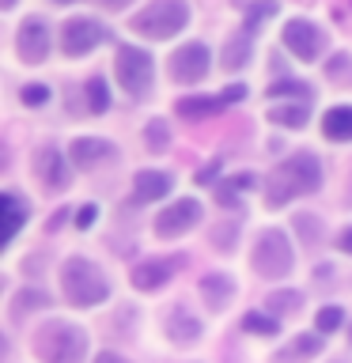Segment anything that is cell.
I'll return each mask as SVG.
<instances>
[{
    "label": "cell",
    "mask_w": 352,
    "mask_h": 363,
    "mask_svg": "<svg viewBox=\"0 0 352 363\" xmlns=\"http://www.w3.org/2000/svg\"><path fill=\"white\" fill-rule=\"evenodd\" d=\"M220 106H224V99H197V95H189V99H178V102H175L178 118H186V121L212 118V113L220 110Z\"/></svg>",
    "instance_id": "obj_21"
},
{
    "label": "cell",
    "mask_w": 352,
    "mask_h": 363,
    "mask_svg": "<svg viewBox=\"0 0 352 363\" xmlns=\"http://www.w3.org/2000/svg\"><path fill=\"white\" fill-rule=\"evenodd\" d=\"M284 45H288L299 61H314V57L322 53V30L307 19H292L288 27H284Z\"/></svg>",
    "instance_id": "obj_12"
},
{
    "label": "cell",
    "mask_w": 352,
    "mask_h": 363,
    "mask_svg": "<svg viewBox=\"0 0 352 363\" xmlns=\"http://www.w3.org/2000/svg\"><path fill=\"white\" fill-rule=\"evenodd\" d=\"M114 72H118L121 87L129 91V95H144V91L152 87V76H155L152 53L136 50V45H121L118 57H114Z\"/></svg>",
    "instance_id": "obj_6"
},
{
    "label": "cell",
    "mask_w": 352,
    "mask_h": 363,
    "mask_svg": "<svg viewBox=\"0 0 352 363\" xmlns=\"http://www.w3.org/2000/svg\"><path fill=\"white\" fill-rule=\"evenodd\" d=\"M4 208H8V242L19 235L23 220H27V204H23L19 193H4Z\"/></svg>",
    "instance_id": "obj_25"
},
{
    "label": "cell",
    "mask_w": 352,
    "mask_h": 363,
    "mask_svg": "<svg viewBox=\"0 0 352 363\" xmlns=\"http://www.w3.org/2000/svg\"><path fill=\"white\" fill-rule=\"evenodd\" d=\"M95 363H129L125 356H118V352H99L95 356Z\"/></svg>",
    "instance_id": "obj_41"
},
{
    "label": "cell",
    "mask_w": 352,
    "mask_h": 363,
    "mask_svg": "<svg viewBox=\"0 0 352 363\" xmlns=\"http://www.w3.org/2000/svg\"><path fill=\"white\" fill-rule=\"evenodd\" d=\"M57 4H72V0H57Z\"/></svg>",
    "instance_id": "obj_45"
},
{
    "label": "cell",
    "mask_w": 352,
    "mask_h": 363,
    "mask_svg": "<svg viewBox=\"0 0 352 363\" xmlns=\"http://www.w3.org/2000/svg\"><path fill=\"white\" fill-rule=\"evenodd\" d=\"M231 186H235V189H254L258 178H254V174H238V178H231Z\"/></svg>",
    "instance_id": "obj_39"
},
{
    "label": "cell",
    "mask_w": 352,
    "mask_h": 363,
    "mask_svg": "<svg viewBox=\"0 0 352 363\" xmlns=\"http://www.w3.org/2000/svg\"><path fill=\"white\" fill-rule=\"evenodd\" d=\"M170 186H175V182H170L167 170H141V174L133 178V201L136 204H152L159 197H167Z\"/></svg>",
    "instance_id": "obj_15"
},
{
    "label": "cell",
    "mask_w": 352,
    "mask_h": 363,
    "mask_svg": "<svg viewBox=\"0 0 352 363\" xmlns=\"http://www.w3.org/2000/svg\"><path fill=\"white\" fill-rule=\"evenodd\" d=\"M220 99H224V102H243V99H246V87H243V84H231Z\"/></svg>",
    "instance_id": "obj_38"
},
{
    "label": "cell",
    "mask_w": 352,
    "mask_h": 363,
    "mask_svg": "<svg viewBox=\"0 0 352 363\" xmlns=\"http://www.w3.org/2000/svg\"><path fill=\"white\" fill-rule=\"evenodd\" d=\"M292 227H295V235L303 238L311 250H318L326 242V231H322V223H318V216H311V212H295V220H292Z\"/></svg>",
    "instance_id": "obj_22"
},
{
    "label": "cell",
    "mask_w": 352,
    "mask_h": 363,
    "mask_svg": "<svg viewBox=\"0 0 352 363\" xmlns=\"http://www.w3.org/2000/svg\"><path fill=\"white\" fill-rule=\"evenodd\" d=\"M216 201H220L224 208H238V197H235V186H231V182H220V186H216Z\"/></svg>",
    "instance_id": "obj_35"
},
{
    "label": "cell",
    "mask_w": 352,
    "mask_h": 363,
    "mask_svg": "<svg viewBox=\"0 0 352 363\" xmlns=\"http://www.w3.org/2000/svg\"><path fill=\"white\" fill-rule=\"evenodd\" d=\"M246 329V333H258V337H273L280 329V322L273 314H243V322H238Z\"/></svg>",
    "instance_id": "obj_27"
},
{
    "label": "cell",
    "mask_w": 352,
    "mask_h": 363,
    "mask_svg": "<svg viewBox=\"0 0 352 363\" xmlns=\"http://www.w3.org/2000/svg\"><path fill=\"white\" fill-rule=\"evenodd\" d=\"M167 333H170L175 345H197L204 329H201V322L186 311V306H175V311L167 314Z\"/></svg>",
    "instance_id": "obj_17"
},
{
    "label": "cell",
    "mask_w": 352,
    "mask_h": 363,
    "mask_svg": "<svg viewBox=\"0 0 352 363\" xmlns=\"http://www.w3.org/2000/svg\"><path fill=\"white\" fill-rule=\"evenodd\" d=\"M95 220H99V208H95V204H84V208H76V227H79V231H87V227L95 223Z\"/></svg>",
    "instance_id": "obj_36"
},
{
    "label": "cell",
    "mask_w": 352,
    "mask_h": 363,
    "mask_svg": "<svg viewBox=\"0 0 352 363\" xmlns=\"http://www.w3.org/2000/svg\"><path fill=\"white\" fill-rule=\"evenodd\" d=\"M197 220H201V204L193 197H182L155 216V235L159 238H182Z\"/></svg>",
    "instance_id": "obj_8"
},
{
    "label": "cell",
    "mask_w": 352,
    "mask_h": 363,
    "mask_svg": "<svg viewBox=\"0 0 352 363\" xmlns=\"http://www.w3.org/2000/svg\"><path fill=\"white\" fill-rule=\"evenodd\" d=\"M106 4H114V8H118V4H129V0H106Z\"/></svg>",
    "instance_id": "obj_43"
},
{
    "label": "cell",
    "mask_w": 352,
    "mask_h": 363,
    "mask_svg": "<svg viewBox=\"0 0 352 363\" xmlns=\"http://www.w3.org/2000/svg\"><path fill=\"white\" fill-rule=\"evenodd\" d=\"M34 352L42 363H84L87 333L72 322H45L34 333Z\"/></svg>",
    "instance_id": "obj_2"
},
{
    "label": "cell",
    "mask_w": 352,
    "mask_h": 363,
    "mask_svg": "<svg viewBox=\"0 0 352 363\" xmlns=\"http://www.w3.org/2000/svg\"><path fill=\"white\" fill-rule=\"evenodd\" d=\"M318 186H322V167H318V159L311 152H295L273 170L269 189H265V204L269 208H280V204H288L292 197L314 193Z\"/></svg>",
    "instance_id": "obj_1"
},
{
    "label": "cell",
    "mask_w": 352,
    "mask_h": 363,
    "mask_svg": "<svg viewBox=\"0 0 352 363\" xmlns=\"http://www.w3.org/2000/svg\"><path fill=\"white\" fill-rule=\"evenodd\" d=\"M250 265H254V272H258V277H265V280L288 277L292 265H295L288 235L277 231V227H273V231H261L258 242H254V254H250Z\"/></svg>",
    "instance_id": "obj_5"
},
{
    "label": "cell",
    "mask_w": 352,
    "mask_h": 363,
    "mask_svg": "<svg viewBox=\"0 0 352 363\" xmlns=\"http://www.w3.org/2000/svg\"><path fill=\"white\" fill-rule=\"evenodd\" d=\"M341 322H345V311H341V306H322V311H318V318H314L318 333H337Z\"/></svg>",
    "instance_id": "obj_32"
},
{
    "label": "cell",
    "mask_w": 352,
    "mask_h": 363,
    "mask_svg": "<svg viewBox=\"0 0 352 363\" xmlns=\"http://www.w3.org/2000/svg\"><path fill=\"white\" fill-rule=\"evenodd\" d=\"M235 238H238V223H216L212 227V242L220 254H231L235 250Z\"/></svg>",
    "instance_id": "obj_31"
},
{
    "label": "cell",
    "mask_w": 352,
    "mask_h": 363,
    "mask_svg": "<svg viewBox=\"0 0 352 363\" xmlns=\"http://www.w3.org/2000/svg\"><path fill=\"white\" fill-rule=\"evenodd\" d=\"M186 265V257H152V261H141L133 272H129V280H133V288L136 291H159L163 284L175 277V269Z\"/></svg>",
    "instance_id": "obj_10"
},
{
    "label": "cell",
    "mask_w": 352,
    "mask_h": 363,
    "mask_svg": "<svg viewBox=\"0 0 352 363\" xmlns=\"http://www.w3.org/2000/svg\"><path fill=\"white\" fill-rule=\"evenodd\" d=\"M337 246L345 250V254H352V227H345V231H341V238H337Z\"/></svg>",
    "instance_id": "obj_42"
},
{
    "label": "cell",
    "mask_w": 352,
    "mask_h": 363,
    "mask_svg": "<svg viewBox=\"0 0 352 363\" xmlns=\"http://www.w3.org/2000/svg\"><path fill=\"white\" fill-rule=\"evenodd\" d=\"M186 23H189L186 0H152L144 11H136L129 27L144 38H175Z\"/></svg>",
    "instance_id": "obj_4"
},
{
    "label": "cell",
    "mask_w": 352,
    "mask_h": 363,
    "mask_svg": "<svg viewBox=\"0 0 352 363\" xmlns=\"http://www.w3.org/2000/svg\"><path fill=\"white\" fill-rule=\"evenodd\" d=\"M265 16H277V0H261V4H250V11H246V34H254V27Z\"/></svg>",
    "instance_id": "obj_33"
},
{
    "label": "cell",
    "mask_w": 352,
    "mask_h": 363,
    "mask_svg": "<svg viewBox=\"0 0 352 363\" xmlns=\"http://www.w3.org/2000/svg\"><path fill=\"white\" fill-rule=\"evenodd\" d=\"M34 170H38V178L45 182V189H68V186H72L68 163L61 159L57 147H42V152L34 155Z\"/></svg>",
    "instance_id": "obj_13"
},
{
    "label": "cell",
    "mask_w": 352,
    "mask_h": 363,
    "mask_svg": "<svg viewBox=\"0 0 352 363\" xmlns=\"http://www.w3.org/2000/svg\"><path fill=\"white\" fill-rule=\"evenodd\" d=\"M68 155H72V163L79 170H95L106 159H114V144L102 140V136H79V140H72V152Z\"/></svg>",
    "instance_id": "obj_14"
},
{
    "label": "cell",
    "mask_w": 352,
    "mask_h": 363,
    "mask_svg": "<svg viewBox=\"0 0 352 363\" xmlns=\"http://www.w3.org/2000/svg\"><path fill=\"white\" fill-rule=\"evenodd\" d=\"M284 95H295L299 102H311L314 91L307 87V84H295V79H277V84H269V102L273 99H284Z\"/></svg>",
    "instance_id": "obj_26"
},
{
    "label": "cell",
    "mask_w": 352,
    "mask_h": 363,
    "mask_svg": "<svg viewBox=\"0 0 352 363\" xmlns=\"http://www.w3.org/2000/svg\"><path fill=\"white\" fill-rule=\"evenodd\" d=\"M16 50L27 65H42L50 53V27L42 19H23V27L16 34Z\"/></svg>",
    "instance_id": "obj_11"
},
{
    "label": "cell",
    "mask_w": 352,
    "mask_h": 363,
    "mask_svg": "<svg viewBox=\"0 0 352 363\" xmlns=\"http://www.w3.org/2000/svg\"><path fill=\"white\" fill-rule=\"evenodd\" d=\"M61 291L72 306H99L110 295V284L87 257H68L61 265Z\"/></svg>",
    "instance_id": "obj_3"
},
{
    "label": "cell",
    "mask_w": 352,
    "mask_h": 363,
    "mask_svg": "<svg viewBox=\"0 0 352 363\" xmlns=\"http://www.w3.org/2000/svg\"><path fill=\"white\" fill-rule=\"evenodd\" d=\"M250 53H254V34H235V38L224 45V68L227 72L243 68L250 61Z\"/></svg>",
    "instance_id": "obj_20"
},
{
    "label": "cell",
    "mask_w": 352,
    "mask_h": 363,
    "mask_svg": "<svg viewBox=\"0 0 352 363\" xmlns=\"http://www.w3.org/2000/svg\"><path fill=\"white\" fill-rule=\"evenodd\" d=\"M42 306H50V295L38 291V288H23L16 295V318H23L27 311H42Z\"/></svg>",
    "instance_id": "obj_28"
},
{
    "label": "cell",
    "mask_w": 352,
    "mask_h": 363,
    "mask_svg": "<svg viewBox=\"0 0 352 363\" xmlns=\"http://www.w3.org/2000/svg\"><path fill=\"white\" fill-rule=\"evenodd\" d=\"M322 333H303V337H295L288 348L280 352L277 356V363H295V359H311V356H318V352H322Z\"/></svg>",
    "instance_id": "obj_19"
},
{
    "label": "cell",
    "mask_w": 352,
    "mask_h": 363,
    "mask_svg": "<svg viewBox=\"0 0 352 363\" xmlns=\"http://www.w3.org/2000/svg\"><path fill=\"white\" fill-rule=\"evenodd\" d=\"M201 299L209 311H224V306L235 299V280L227 277V272H209V277H201Z\"/></svg>",
    "instance_id": "obj_16"
},
{
    "label": "cell",
    "mask_w": 352,
    "mask_h": 363,
    "mask_svg": "<svg viewBox=\"0 0 352 363\" xmlns=\"http://www.w3.org/2000/svg\"><path fill=\"white\" fill-rule=\"evenodd\" d=\"M299 303H303V295L299 291H273L265 306H269V314L273 318H284V314H295L299 311Z\"/></svg>",
    "instance_id": "obj_24"
},
{
    "label": "cell",
    "mask_w": 352,
    "mask_h": 363,
    "mask_svg": "<svg viewBox=\"0 0 352 363\" xmlns=\"http://www.w3.org/2000/svg\"><path fill=\"white\" fill-rule=\"evenodd\" d=\"M144 144H148V152H167V144H170V133H167V121H152L144 129Z\"/></svg>",
    "instance_id": "obj_30"
},
{
    "label": "cell",
    "mask_w": 352,
    "mask_h": 363,
    "mask_svg": "<svg viewBox=\"0 0 352 363\" xmlns=\"http://www.w3.org/2000/svg\"><path fill=\"white\" fill-rule=\"evenodd\" d=\"M322 136L326 140H337V144H345L352 140V106H334L322 118Z\"/></svg>",
    "instance_id": "obj_18"
},
{
    "label": "cell",
    "mask_w": 352,
    "mask_h": 363,
    "mask_svg": "<svg viewBox=\"0 0 352 363\" xmlns=\"http://www.w3.org/2000/svg\"><path fill=\"white\" fill-rule=\"evenodd\" d=\"M87 106H91V113H106V106H110V91H106V79L102 76H95L87 84Z\"/></svg>",
    "instance_id": "obj_29"
},
{
    "label": "cell",
    "mask_w": 352,
    "mask_h": 363,
    "mask_svg": "<svg viewBox=\"0 0 352 363\" xmlns=\"http://www.w3.org/2000/svg\"><path fill=\"white\" fill-rule=\"evenodd\" d=\"M0 4H4V8H16V0H0Z\"/></svg>",
    "instance_id": "obj_44"
},
{
    "label": "cell",
    "mask_w": 352,
    "mask_h": 363,
    "mask_svg": "<svg viewBox=\"0 0 352 363\" xmlns=\"http://www.w3.org/2000/svg\"><path fill=\"white\" fill-rule=\"evenodd\" d=\"M45 99H50V87L45 84H27L23 87V102H27V106H42Z\"/></svg>",
    "instance_id": "obj_34"
},
{
    "label": "cell",
    "mask_w": 352,
    "mask_h": 363,
    "mask_svg": "<svg viewBox=\"0 0 352 363\" xmlns=\"http://www.w3.org/2000/svg\"><path fill=\"white\" fill-rule=\"evenodd\" d=\"M345 68H348V57H345V53H337L334 61L326 65V76H329V79H334V76H345Z\"/></svg>",
    "instance_id": "obj_37"
},
{
    "label": "cell",
    "mask_w": 352,
    "mask_h": 363,
    "mask_svg": "<svg viewBox=\"0 0 352 363\" xmlns=\"http://www.w3.org/2000/svg\"><path fill=\"white\" fill-rule=\"evenodd\" d=\"M102 38H106V30H102V23H95V19H68L61 27V50L68 57L91 53Z\"/></svg>",
    "instance_id": "obj_9"
},
{
    "label": "cell",
    "mask_w": 352,
    "mask_h": 363,
    "mask_svg": "<svg viewBox=\"0 0 352 363\" xmlns=\"http://www.w3.org/2000/svg\"><path fill=\"white\" fill-rule=\"evenodd\" d=\"M216 170H220V163H212V167H204L201 174H197V182L201 186H212V178H216Z\"/></svg>",
    "instance_id": "obj_40"
},
{
    "label": "cell",
    "mask_w": 352,
    "mask_h": 363,
    "mask_svg": "<svg viewBox=\"0 0 352 363\" xmlns=\"http://www.w3.org/2000/svg\"><path fill=\"white\" fill-rule=\"evenodd\" d=\"M209 45L204 42H186L182 50L170 57V76L178 79V84H201L204 76H209Z\"/></svg>",
    "instance_id": "obj_7"
},
{
    "label": "cell",
    "mask_w": 352,
    "mask_h": 363,
    "mask_svg": "<svg viewBox=\"0 0 352 363\" xmlns=\"http://www.w3.org/2000/svg\"><path fill=\"white\" fill-rule=\"evenodd\" d=\"M307 106L311 102H295V106H269V121L284 125V129H299L307 121Z\"/></svg>",
    "instance_id": "obj_23"
}]
</instances>
